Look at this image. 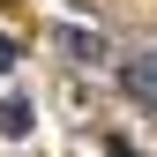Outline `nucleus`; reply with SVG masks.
I'll use <instances>...</instances> for the list:
<instances>
[{"instance_id":"f257e3e1","label":"nucleus","mask_w":157,"mask_h":157,"mask_svg":"<svg viewBox=\"0 0 157 157\" xmlns=\"http://www.w3.org/2000/svg\"><path fill=\"white\" fill-rule=\"evenodd\" d=\"M120 82H127V97H135V105H157V52L127 60V67H120Z\"/></svg>"},{"instance_id":"f03ea898","label":"nucleus","mask_w":157,"mask_h":157,"mask_svg":"<svg viewBox=\"0 0 157 157\" xmlns=\"http://www.w3.org/2000/svg\"><path fill=\"white\" fill-rule=\"evenodd\" d=\"M0 127H8V135H30V97H8V105H0Z\"/></svg>"},{"instance_id":"7ed1b4c3","label":"nucleus","mask_w":157,"mask_h":157,"mask_svg":"<svg viewBox=\"0 0 157 157\" xmlns=\"http://www.w3.org/2000/svg\"><path fill=\"white\" fill-rule=\"evenodd\" d=\"M15 60H23V45H15V37L0 30V67H15Z\"/></svg>"}]
</instances>
